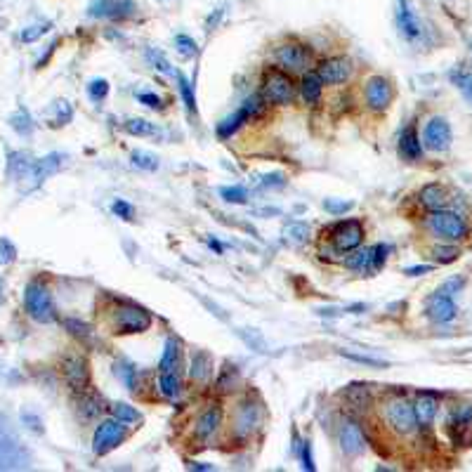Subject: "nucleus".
<instances>
[{"label": "nucleus", "mask_w": 472, "mask_h": 472, "mask_svg": "<svg viewBox=\"0 0 472 472\" xmlns=\"http://www.w3.org/2000/svg\"><path fill=\"white\" fill-rule=\"evenodd\" d=\"M380 421L385 423L387 430L397 434V437H411L418 432L421 423H418L416 408L406 397H387L380 404Z\"/></svg>", "instance_id": "1"}, {"label": "nucleus", "mask_w": 472, "mask_h": 472, "mask_svg": "<svg viewBox=\"0 0 472 472\" xmlns=\"http://www.w3.org/2000/svg\"><path fill=\"white\" fill-rule=\"evenodd\" d=\"M109 323L114 328V333H121V336H132V333H145L151 328L153 316L145 307L135 305V302L128 300H119L114 302L109 312Z\"/></svg>", "instance_id": "2"}, {"label": "nucleus", "mask_w": 472, "mask_h": 472, "mask_svg": "<svg viewBox=\"0 0 472 472\" xmlns=\"http://www.w3.org/2000/svg\"><path fill=\"white\" fill-rule=\"evenodd\" d=\"M298 95V86L290 78V73L286 69H267L262 73V86H260V97L267 104L274 107H286L290 104Z\"/></svg>", "instance_id": "3"}, {"label": "nucleus", "mask_w": 472, "mask_h": 472, "mask_svg": "<svg viewBox=\"0 0 472 472\" xmlns=\"http://www.w3.org/2000/svg\"><path fill=\"white\" fill-rule=\"evenodd\" d=\"M425 227L434 238L447 243H458L470 234L468 222L458 213H451V210H434L425 220Z\"/></svg>", "instance_id": "4"}, {"label": "nucleus", "mask_w": 472, "mask_h": 472, "mask_svg": "<svg viewBox=\"0 0 472 472\" xmlns=\"http://www.w3.org/2000/svg\"><path fill=\"white\" fill-rule=\"evenodd\" d=\"M24 307L29 312V316L38 323H50L57 319L55 302H52L50 288L40 281H31L24 290Z\"/></svg>", "instance_id": "5"}, {"label": "nucleus", "mask_w": 472, "mask_h": 472, "mask_svg": "<svg viewBox=\"0 0 472 472\" xmlns=\"http://www.w3.org/2000/svg\"><path fill=\"white\" fill-rule=\"evenodd\" d=\"M128 439V425L121 423L119 418H109V421H102L97 425L92 434V451L97 456H107L109 451H114L116 447Z\"/></svg>", "instance_id": "6"}, {"label": "nucleus", "mask_w": 472, "mask_h": 472, "mask_svg": "<svg viewBox=\"0 0 472 472\" xmlns=\"http://www.w3.org/2000/svg\"><path fill=\"white\" fill-rule=\"evenodd\" d=\"M262 423V408L256 401H251V397L241 399L232 413V434L236 439H248Z\"/></svg>", "instance_id": "7"}, {"label": "nucleus", "mask_w": 472, "mask_h": 472, "mask_svg": "<svg viewBox=\"0 0 472 472\" xmlns=\"http://www.w3.org/2000/svg\"><path fill=\"white\" fill-rule=\"evenodd\" d=\"M264 104H267V102H264L262 97H248L246 102H243L241 107L234 111V114H229L227 119L220 121V125H217V135H220L222 140H229V137L234 135L238 128H243V123H248L253 116L262 114Z\"/></svg>", "instance_id": "8"}, {"label": "nucleus", "mask_w": 472, "mask_h": 472, "mask_svg": "<svg viewBox=\"0 0 472 472\" xmlns=\"http://www.w3.org/2000/svg\"><path fill=\"white\" fill-rule=\"evenodd\" d=\"M274 60L279 66H284L286 71H302L307 73V69L314 62V55L307 45L302 43H284L274 50Z\"/></svg>", "instance_id": "9"}, {"label": "nucleus", "mask_w": 472, "mask_h": 472, "mask_svg": "<svg viewBox=\"0 0 472 472\" xmlns=\"http://www.w3.org/2000/svg\"><path fill=\"white\" fill-rule=\"evenodd\" d=\"M331 243L338 253H352L364 243V225L359 220H343L331 227Z\"/></svg>", "instance_id": "10"}, {"label": "nucleus", "mask_w": 472, "mask_h": 472, "mask_svg": "<svg viewBox=\"0 0 472 472\" xmlns=\"http://www.w3.org/2000/svg\"><path fill=\"white\" fill-rule=\"evenodd\" d=\"M364 99H366V107L373 111V114H383L392 104V99H395V88H392L390 78L371 76L364 83Z\"/></svg>", "instance_id": "11"}, {"label": "nucleus", "mask_w": 472, "mask_h": 472, "mask_svg": "<svg viewBox=\"0 0 472 472\" xmlns=\"http://www.w3.org/2000/svg\"><path fill=\"white\" fill-rule=\"evenodd\" d=\"M62 373H64L66 385L73 392H83L90 387V364L83 354L78 352L66 354L64 362H62Z\"/></svg>", "instance_id": "12"}, {"label": "nucleus", "mask_w": 472, "mask_h": 472, "mask_svg": "<svg viewBox=\"0 0 472 472\" xmlns=\"http://www.w3.org/2000/svg\"><path fill=\"white\" fill-rule=\"evenodd\" d=\"M423 147L430 151H447L451 147V125L442 116H432L423 128Z\"/></svg>", "instance_id": "13"}, {"label": "nucleus", "mask_w": 472, "mask_h": 472, "mask_svg": "<svg viewBox=\"0 0 472 472\" xmlns=\"http://www.w3.org/2000/svg\"><path fill=\"white\" fill-rule=\"evenodd\" d=\"M352 62L347 60V57H326V60L319 62V66H316V73H319V78L326 86H340V83L349 81L352 78Z\"/></svg>", "instance_id": "14"}, {"label": "nucleus", "mask_w": 472, "mask_h": 472, "mask_svg": "<svg viewBox=\"0 0 472 472\" xmlns=\"http://www.w3.org/2000/svg\"><path fill=\"white\" fill-rule=\"evenodd\" d=\"M135 10L132 0H92L88 14L97 19H128L135 14Z\"/></svg>", "instance_id": "15"}, {"label": "nucleus", "mask_w": 472, "mask_h": 472, "mask_svg": "<svg viewBox=\"0 0 472 472\" xmlns=\"http://www.w3.org/2000/svg\"><path fill=\"white\" fill-rule=\"evenodd\" d=\"M338 442H340V451L347 456V458H357V456H362L364 449H366L362 425H359L357 421H352V418L343 421L340 432H338Z\"/></svg>", "instance_id": "16"}, {"label": "nucleus", "mask_w": 472, "mask_h": 472, "mask_svg": "<svg viewBox=\"0 0 472 472\" xmlns=\"http://www.w3.org/2000/svg\"><path fill=\"white\" fill-rule=\"evenodd\" d=\"M222 425V406L220 404H208L203 411L199 413L194 423V437L199 439L201 444L210 442V439L217 434V430Z\"/></svg>", "instance_id": "17"}, {"label": "nucleus", "mask_w": 472, "mask_h": 472, "mask_svg": "<svg viewBox=\"0 0 472 472\" xmlns=\"http://www.w3.org/2000/svg\"><path fill=\"white\" fill-rule=\"evenodd\" d=\"M62 166H64V156H62V153H47L45 158L36 161L34 168H31V173H29V177H26V179H31V189L40 187L50 175L62 171Z\"/></svg>", "instance_id": "18"}, {"label": "nucleus", "mask_w": 472, "mask_h": 472, "mask_svg": "<svg viewBox=\"0 0 472 472\" xmlns=\"http://www.w3.org/2000/svg\"><path fill=\"white\" fill-rule=\"evenodd\" d=\"M189 378L199 385H206L213 378V357L206 349H196L189 362Z\"/></svg>", "instance_id": "19"}, {"label": "nucleus", "mask_w": 472, "mask_h": 472, "mask_svg": "<svg viewBox=\"0 0 472 472\" xmlns=\"http://www.w3.org/2000/svg\"><path fill=\"white\" fill-rule=\"evenodd\" d=\"M427 319H432L434 323H447L456 316V305L449 295L434 293L427 302Z\"/></svg>", "instance_id": "20"}, {"label": "nucleus", "mask_w": 472, "mask_h": 472, "mask_svg": "<svg viewBox=\"0 0 472 472\" xmlns=\"http://www.w3.org/2000/svg\"><path fill=\"white\" fill-rule=\"evenodd\" d=\"M399 156L404 158L408 163H416L423 158V145H421V137H418V132L413 125H408V128L401 132L399 137Z\"/></svg>", "instance_id": "21"}, {"label": "nucleus", "mask_w": 472, "mask_h": 472, "mask_svg": "<svg viewBox=\"0 0 472 472\" xmlns=\"http://www.w3.org/2000/svg\"><path fill=\"white\" fill-rule=\"evenodd\" d=\"M421 206L423 208H427V210H444L447 208V203H449V194H447V189L442 187V184H437V182H432V184H425V187L421 189Z\"/></svg>", "instance_id": "22"}, {"label": "nucleus", "mask_w": 472, "mask_h": 472, "mask_svg": "<svg viewBox=\"0 0 472 472\" xmlns=\"http://www.w3.org/2000/svg\"><path fill=\"white\" fill-rule=\"evenodd\" d=\"M416 416H418V423H421V427H430L434 423V418H437V408H439V401L434 395H430V392H423V395H418L416 404Z\"/></svg>", "instance_id": "23"}, {"label": "nucleus", "mask_w": 472, "mask_h": 472, "mask_svg": "<svg viewBox=\"0 0 472 472\" xmlns=\"http://www.w3.org/2000/svg\"><path fill=\"white\" fill-rule=\"evenodd\" d=\"M397 19H399V29L404 34L406 40H416L421 36V22L416 19L413 10L408 8V0H399V12H397Z\"/></svg>", "instance_id": "24"}, {"label": "nucleus", "mask_w": 472, "mask_h": 472, "mask_svg": "<svg viewBox=\"0 0 472 472\" xmlns=\"http://www.w3.org/2000/svg\"><path fill=\"white\" fill-rule=\"evenodd\" d=\"M34 158L29 156V153L24 151H12L10 153V161H8V175L10 179H14V182H22V179L29 177L31 168H34Z\"/></svg>", "instance_id": "25"}, {"label": "nucleus", "mask_w": 472, "mask_h": 472, "mask_svg": "<svg viewBox=\"0 0 472 472\" xmlns=\"http://www.w3.org/2000/svg\"><path fill=\"white\" fill-rule=\"evenodd\" d=\"M179 364H182V343L171 336L166 340V347H163L161 362H158V371H175V373H177Z\"/></svg>", "instance_id": "26"}, {"label": "nucleus", "mask_w": 472, "mask_h": 472, "mask_svg": "<svg viewBox=\"0 0 472 472\" xmlns=\"http://www.w3.org/2000/svg\"><path fill=\"white\" fill-rule=\"evenodd\" d=\"M156 387H158V395L166 397V399H171V401H175L182 395V380H179V375L175 373V371H161L156 380Z\"/></svg>", "instance_id": "27"}, {"label": "nucleus", "mask_w": 472, "mask_h": 472, "mask_svg": "<svg viewBox=\"0 0 472 472\" xmlns=\"http://www.w3.org/2000/svg\"><path fill=\"white\" fill-rule=\"evenodd\" d=\"M345 399H347L349 406H354L357 411H369L371 404H373V395H371V387L354 383L345 390Z\"/></svg>", "instance_id": "28"}, {"label": "nucleus", "mask_w": 472, "mask_h": 472, "mask_svg": "<svg viewBox=\"0 0 472 472\" xmlns=\"http://www.w3.org/2000/svg\"><path fill=\"white\" fill-rule=\"evenodd\" d=\"M321 92H323V81L319 78V73L307 71L300 81V95L305 99V104H316L321 99Z\"/></svg>", "instance_id": "29"}, {"label": "nucleus", "mask_w": 472, "mask_h": 472, "mask_svg": "<svg viewBox=\"0 0 472 472\" xmlns=\"http://www.w3.org/2000/svg\"><path fill=\"white\" fill-rule=\"evenodd\" d=\"M102 411H104L102 397H97L95 392L83 390L81 392V399H78V413H81L83 421H95V418H97Z\"/></svg>", "instance_id": "30"}, {"label": "nucleus", "mask_w": 472, "mask_h": 472, "mask_svg": "<svg viewBox=\"0 0 472 472\" xmlns=\"http://www.w3.org/2000/svg\"><path fill=\"white\" fill-rule=\"evenodd\" d=\"M238 383H241V375H238V369H236V366H229V364H227L225 369L220 371V375H217L215 390L220 392V395H229V392L236 390Z\"/></svg>", "instance_id": "31"}, {"label": "nucleus", "mask_w": 472, "mask_h": 472, "mask_svg": "<svg viewBox=\"0 0 472 472\" xmlns=\"http://www.w3.org/2000/svg\"><path fill=\"white\" fill-rule=\"evenodd\" d=\"M307 236H310V227H307L305 222H288V225L284 227V238L290 243V246H300V243H305Z\"/></svg>", "instance_id": "32"}, {"label": "nucleus", "mask_w": 472, "mask_h": 472, "mask_svg": "<svg viewBox=\"0 0 472 472\" xmlns=\"http://www.w3.org/2000/svg\"><path fill=\"white\" fill-rule=\"evenodd\" d=\"M125 132H130V135H135V137H153L161 132V128L145 119H130L128 123H125Z\"/></svg>", "instance_id": "33"}, {"label": "nucleus", "mask_w": 472, "mask_h": 472, "mask_svg": "<svg viewBox=\"0 0 472 472\" xmlns=\"http://www.w3.org/2000/svg\"><path fill=\"white\" fill-rule=\"evenodd\" d=\"M345 267L352 269V272H359V274H371V248H364V251L349 256L345 260Z\"/></svg>", "instance_id": "34"}, {"label": "nucleus", "mask_w": 472, "mask_h": 472, "mask_svg": "<svg viewBox=\"0 0 472 472\" xmlns=\"http://www.w3.org/2000/svg\"><path fill=\"white\" fill-rule=\"evenodd\" d=\"M111 416L119 418V421L125 423V425H132V423L142 421L140 411H137L135 406H130V404H123V401H116V404L111 406Z\"/></svg>", "instance_id": "35"}, {"label": "nucleus", "mask_w": 472, "mask_h": 472, "mask_svg": "<svg viewBox=\"0 0 472 472\" xmlns=\"http://www.w3.org/2000/svg\"><path fill=\"white\" fill-rule=\"evenodd\" d=\"M145 57H147V62L153 66V69H158L161 73H166V76H173V66H171V62H168V57L163 55L161 50H156V47H147L145 50Z\"/></svg>", "instance_id": "36"}, {"label": "nucleus", "mask_w": 472, "mask_h": 472, "mask_svg": "<svg viewBox=\"0 0 472 472\" xmlns=\"http://www.w3.org/2000/svg\"><path fill=\"white\" fill-rule=\"evenodd\" d=\"M458 256H460V251L458 248L454 246V243H439V246H434L432 248V258L437 260L439 264H451V262H456V260H458Z\"/></svg>", "instance_id": "37"}, {"label": "nucleus", "mask_w": 472, "mask_h": 472, "mask_svg": "<svg viewBox=\"0 0 472 472\" xmlns=\"http://www.w3.org/2000/svg\"><path fill=\"white\" fill-rule=\"evenodd\" d=\"M177 76V83H179V95H182L184 99V107H187L189 114H196V95H194V86L187 81V76L184 73H175Z\"/></svg>", "instance_id": "38"}, {"label": "nucleus", "mask_w": 472, "mask_h": 472, "mask_svg": "<svg viewBox=\"0 0 472 472\" xmlns=\"http://www.w3.org/2000/svg\"><path fill=\"white\" fill-rule=\"evenodd\" d=\"M116 375L123 380V385L128 387L130 392L137 390V369L128 362H116Z\"/></svg>", "instance_id": "39"}, {"label": "nucleus", "mask_w": 472, "mask_h": 472, "mask_svg": "<svg viewBox=\"0 0 472 472\" xmlns=\"http://www.w3.org/2000/svg\"><path fill=\"white\" fill-rule=\"evenodd\" d=\"M130 158L135 168H142V171H149V173L158 171V158L149 151H132Z\"/></svg>", "instance_id": "40"}, {"label": "nucleus", "mask_w": 472, "mask_h": 472, "mask_svg": "<svg viewBox=\"0 0 472 472\" xmlns=\"http://www.w3.org/2000/svg\"><path fill=\"white\" fill-rule=\"evenodd\" d=\"M10 125H12L19 135H31V130H34V121H31V116L26 114L24 109H19L17 114L10 116Z\"/></svg>", "instance_id": "41"}, {"label": "nucleus", "mask_w": 472, "mask_h": 472, "mask_svg": "<svg viewBox=\"0 0 472 472\" xmlns=\"http://www.w3.org/2000/svg\"><path fill=\"white\" fill-rule=\"evenodd\" d=\"M238 336H241V340L248 345L251 349H256V352H267V343H264V338L260 336V331H248V328H241L238 331Z\"/></svg>", "instance_id": "42"}, {"label": "nucleus", "mask_w": 472, "mask_h": 472, "mask_svg": "<svg viewBox=\"0 0 472 472\" xmlns=\"http://www.w3.org/2000/svg\"><path fill=\"white\" fill-rule=\"evenodd\" d=\"M387 253H390V246H385V243H375V246L371 248V274L385 267Z\"/></svg>", "instance_id": "43"}, {"label": "nucleus", "mask_w": 472, "mask_h": 472, "mask_svg": "<svg viewBox=\"0 0 472 472\" xmlns=\"http://www.w3.org/2000/svg\"><path fill=\"white\" fill-rule=\"evenodd\" d=\"M451 81H454L456 86H458L460 92H463L465 97H468L470 102H472V73L465 71V69H460V71L451 73Z\"/></svg>", "instance_id": "44"}, {"label": "nucleus", "mask_w": 472, "mask_h": 472, "mask_svg": "<svg viewBox=\"0 0 472 472\" xmlns=\"http://www.w3.org/2000/svg\"><path fill=\"white\" fill-rule=\"evenodd\" d=\"M88 95L95 102H102L109 95V81L107 78H92V81L88 83Z\"/></svg>", "instance_id": "45"}, {"label": "nucleus", "mask_w": 472, "mask_h": 472, "mask_svg": "<svg viewBox=\"0 0 472 472\" xmlns=\"http://www.w3.org/2000/svg\"><path fill=\"white\" fill-rule=\"evenodd\" d=\"M340 354L354 364H364V366H371V369H387V362H383V359L366 357V354H354V352H347V349H340Z\"/></svg>", "instance_id": "46"}, {"label": "nucleus", "mask_w": 472, "mask_h": 472, "mask_svg": "<svg viewBox=\"0 0 472 472\" xmlns=\"http://www.w3.org/2000/svg\"><path fill=\"white\" fill-rule=\"evenodd\" d=\"M220 196L227 201V203H236V206L248 203V192L243 187H222Z\"/></svg>", "instance_id": "47"}, {"label": "nucleus", "mask_w": 472, "mask_h": 472, "mask_svg": "<svg viewBox=\"0 0 472 472\" xmlns=\"http://www.w3.org/2000/svg\"><path fill=\"white\" fill-rule=\"evenodd\" d=\"M470 421H472V404H460L454 411V418H451V423H454L456 427L470 425Z\"/></svg>", "instance_id": "48"}, {"label": "nucleus", "mask_w": 472, "mask_h": 472, "mask_svg": "<svg viewBox=\"0 0 472 472\" xmlns=\"http://www.w3.org/2000/svg\"><path fill=\"white\" fill-rule=\"evenodd\" d=\"M64 326L69 328V333H71V336L83 338V340L92 336V331H90V326H88L86 321H78V319H64Z\"/></svg>", "instance_id": "49"}, {"label": "nucleus", "mask_w": 472, "mask_h": 472, "mask_svg": "<svg viewBox=\"0 0 472 472\" xmlns=\"http://www.w3.org/2000/svg\"><path fill=\"white\" fill-rule=\"evenodd\" d=\"M323 208H326V213L331 215H345L347 210L354 208L352 201H333V199H326L323 201Z\"/></svg>", "instance_id": "50"}, {"label": "nucleus", "mask_w": 472, "mask_h": 472, "mask_svg": "<svg viewBox=\"0 0 472 472\" xmlns=\"http://www.w3.org/2000/svg\"><path fill=\"white\" fill-rule=\"evenodd\" d=\"M73 119V109L69 107V102H57L55 104V125H66Z\"/></svg>", "instance_id": "51"}, {"label": "nucleus", "mask_w": 472, "mask_h": 472, "mask_svg": "<svg viewBox=\"0 0 472 472\" xmlns=\"http://www.w3.org/2000/svg\"><path fill=\"white\" fill-rule=\"evenodd\" d=\"M175 47L182 57H194L196 55V40L189 38V36H177L175 38Z\"/></svg>", "instance_id": "52"}, {"label": "nucleus", "mask_w": 472, "mask_h": 472, "mask_svg": "<svg viewBox=\"0 0 472 472\" xmlns=\"http://www.w3.org/2000/svg\"><path fill=\"white\" fill-rule=\"evenodd\" d=\"M111 210H114V215H119L121 220H125V222H130L132 215H135V208L123 199H116L114 203H111Z\"/></svg>", "instance_id": "53"}, {"label": "nucleus", "mask_w": 472, "mask_h": 472, "mask_svg": "<svg viewBox=\"0 0 472 472\" xmlns=\"http://www.w3.org/2000/svg\"><path fill=\"white\" fill-rule=\"evenodd\" d=\"M50 31V24H38V26H29V29L22 31V40L24 43H34V40H38L40 36L47 34Z\"/></svg>", "instance_id": "54"}, {"label": "nucleus", "mask_w": 472, "mask_h": 472, "mask_svg": "<svg viewBox=\"0 0 472 472\" xmlns=\"http://www.w3.org/2000/svg\"><path fill=\"white\" fill-rule=\"evenodd\" d=\"M463 284H465V281L460 279V277H454V279L444 281V284H442V286H439V288H437V293H442V295H449V298H451V295H454V293H458V290L463 288Z\"/></svg>", "instance_id": "55"}, {"label": "nucleus", "mask_w": 472, "mask_h": 472, "mask_svg": "<svg viewBox=\"0 0 472 472\" xmlns=\"http://www.w3.org/2000/svg\"><path fill=\"white\" fill-rule=\"evenodd\" d=\"M137 102L145 104V107H149V109H163V99L158 97L156 92H140L137 95Z\"/></svg>", "instance_id": "56"}, {"label": "nucleus", "mask_w": 472, "mask_h": 472, "mask_svg": "<svg viewBox=\"0 0 472 472\" xmlns=\"http://www.w3.org/2000/svg\"><path fill=\"white\" fill-rule=\"evenodd\" d=\"M260 184H262L264 189H281L286 184V177L281 173H272V175H264V177L260 179Z\"/></svg>", "instance_id": "57"}, {"label": "nucleus", "mask_w": 472, "mask_h": 472, "mask_svg": "<svg viewBox=\"0 0 472 472\" xmlns=\"http://www.w3.org/2000/svg\"><path fill=\"white\" fill-rule=\"evenodd\" d=\"M14 256H17V251H14L12 243L8 238H0V262H12Z\"/></svg>", "instance_id": "58"}, {"label": "nucleus", "mask_w": 472, "mask_h": 472, "mask_svg": "<svg viewBox=\"0 0 472 472\" xmlns=\"http://www.w3.org/2000/svg\"><path fill=\"white\" fill-rule=\"evenodd\" d=\"M302 468L305 470H314V458H312V442L302 444Z\"/></svg>", "instance_id": "59"}, {"label": "nucleus", "mask_w": 472, "mask_h": 472, "mask_svg": "<svg viewBox=\"0 0 472 472\" xmlns=\"http://www.w3.org/2000/svg\"><path fill=\"white\" fill-rule=\"evenodd\" d=\"M427 272H432V267H430V264H416V267L406 269L408 277H421V274H427Z\"/></svg>", "instance_id": "60"}, {"label": "nucleus", "mask_w": 472, "mask_h": 472, "mask_svg": "<svg viewBox=\"0 0 472 472\" xmlns=\"http://www.w3.org/2000/svg\"><path fill=\"white\" fill-rule=\"evenodd\" d=\"M208 246L215 248V253H220V256H222V246H220V241H217V238L210 236V238H208Z\"/></svg>", "instance_id": "61"}, {"label": "nucleus", "mask_w": 472, "mask_h": 472, "mask_svg": "<svg viewBox=\"0 0 472 472\" xmlns=\"http://www.w3.org/2000/svg\"><path fill=\"white\" fill-rule=\"evenodd\" d=\"M194 470H213V465H201V463H192Z\"/></svg>", "instance_id": "62"}, {"label": "nucleus", "mask_w": 472, "mask_h": 472, "mask_svg": "<svg viewBox=\"0 0 472 472\" xmlns=\"http://www.w3.org/2000/svg\"><path fill=\"white\" fill-rule=\"evenodd\" d=\"M0 300H3V288H0Z\"/></svg>", "instance_id": "63"}]
</instances>
